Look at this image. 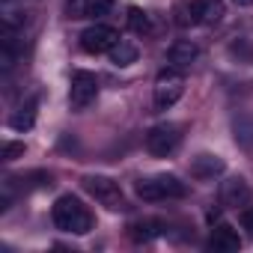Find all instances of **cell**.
Masks as SVG:
<instances>
[{"label":"cell","mask_w":253,"mask_h":253,"mask_svg":"<svg viewBox=\"0 0 253 253\" xmlns=\"http://www.w3.org/2000/svg\"><path fill=\"white\" fill-rule=\"evenodd\" d=\"M54 223H57V229H63V232L86 235V232L92 229V214H89V209H86L78 197L63 194V197L54 203Z\"/></svg>","instance_id":"cell-1"},{"label":"cell","mask_w":253,"mask_h":253,"mask_svg":"<svg viewBox=\"0 0 253 253\" xmlns=\"http://www.w3.org/2000/svg\"><path fill=\"white\" fill-rule=\"evenodd\" d=\"M134 194L146 203H161V200H182L188 194L185 182H179L176 176L170 173H161V176H149V179H137L134 185Z\"/></svg>","instance_id":"cell-2"},{"label":"cell","mask_w":253,"mask_h":253,"mask_svg":"<svg viewBox=\"0 0 253 253\" xmlns=\"http://www.w3.org/2000/svg\"><path fill=\"white\" fill-rule=\"evenodd\" d=\"M185 92V75L170 66V69H161L158 78H155V110H170Z\"/></svg>","instance_id":"cell-3"},{"label":"cell","mask_w":253,"mask_h":253,"mask_svg":"<svg viewBox=\"0 0 253 253\" xmlns=\"http://www.w3.org/2000/svg\"><path fill=\"white\" fill-rule=\"evenodd\" d=\"M84 191H86L95 203H101L104 209H110V211L125 209V197H122L119 182H113V179H107V176H86V179H84Z\"/></svg>","instance_id":"cell-4"},{"label":"cell","mask_w":253,"mask_h":253,"mask_svg":"<svg viewBox=\"0 0 253 253\" xmlns=\"http://www.w3.org/2000/svg\"><path fill=\"white\" fill-rule=\"evenodd\" d=\"M179 143H182V134H179L176 125H170V122L155 125V128H149V134H146V149H149L155 158L173 155V152L179 149Z\"/></svg>","instance_id":"cell-5"},{"label":"cell","mask_w":253,"mask_h":253,"mask_svg":"<svg viewBox=\"0 0 253 253\" xmlns=\"http://www.w3.org/2000/svg\"><path fill=\"white\" fill-rule=\"evenodd\" d=\"M95 95H98V78L92 72H84V69L75 72L72 75V86H69V104H72V110L89 107L95 101Z\"/></svg>","instance_id":"cell-6"},{"label":"cell","mask_w":253,"mask_h":253,"mask_svg":"<svg viewBox=\"0 0 253 253\" xmlns=\"http://www.w3.org/2000/svg\"><path fill=\"white\" fill-rule=\"evenodd\" d=\"M116 42H119V33L107 24H92L81 33V48L86 54H107Z\"/></svg>","instance_id":"cell-7"},{"label":"cell","mask_w":253,"mask_h":253,"mask_svg":"<svg viewBox=\"0 0 253 253\" xmlns=\"http://www.w3.org/2000/svg\"><path fill=\"white\" fill-rule=\"evenodd\" d=\"M247 200H250V185H247L241 176H229V179L220 185V203H223V206L238 209V206H247Z\"/></svg>","instance_id":"cell-8"},{"label":"cell","mask_w":253,"mask_h":253,"mask_svg":"<svg viewBox=\"0 0 253 253\" xmlns=\"http://www.w3.org/2000/svg\"><path fill=\"white\" fill-rule=\"evenodd\" d=\"M226 170V161L220 158V155H209V152H203V155H197L194 161H191V176L194 179H214V176H220Z\"/></svg>","instance_id":"cell-9"},{"label":"cell","mask_w":253,"mask_h":253,"mask_svg":"<svg viewBox=\"0 0 253 253\" xmlns=\"http://www.w3.org/2000/svg\"><path fill=\"white\" fill-rule=\"evenodd\" d=\"M197 57H200V48H197L194 42H188V39H179V42H173V45L167 48V60H170V66H176V69L194 66Z\"/></svg>","instance_id":"cell-10"},{"label":"cell","mask_w":253,"mask_h":253,"mask_svg":"<svg viewBox=\"0 0 253 253\" xmlns=\"http://www.w3.org/2000/svg\"><path fill=\"white\" fill-rule=\"evenodd\" d=\"M209 244H211L214 250L235 253V250L241 247V238H238V232H235L229 223H217V226L211 229V238H209Z\"/></svg>","instance_id":"cell-11"},{"label":"cell","mask_w":253,"mask_h":253,"mask_svg":"<svg viewBox=\"0 0 253 253\" xmlns=\"http://www.w3.org/2000/svg\"><path fill=\"white\" fill-rule=\"evenodd\" d=\"M173 15H176V24H179V27H191V24L203 21L200 0H179L176 9H173Z\"/></svg>","instance_id":"cell-12"},{"label":"cell","mask_w":253,"mask_h":253,"mask_svg":"<svg viewBox=\"0 0 253 253\" xmlns=\"http://www.w3.org/2000/svg\"><path fill=\"white\" fill-rule=\"evenodd\" d=\"M107 54H110V63H113V66H119V69L137 63V48H134L131 42H125V39H119Z\"/></svg>","instance_id":"cell-13"},{"label":"cell","mask_w":253,"mask_h":253,"mask_svg":"<svg viewBox=\"0 0 253 253\" xmlns=\"http://www.w3.org/2000/svg\"><path fill=\"white\" fill-rule=\"evenodd\" d=\"M33 119H36V101H27L9 116V125L15 131H27V128H33Z\"/></svg>","instance_id":"cell-14"},{"label":"cell","mask_w":253,"mask_h":253,"mask_svg":"<svg viewBox=\"0 0 253 253\" xmlns=\"http://www.w3.org/2000/svg\"><path fill=\"white\" fill-rule=\"evenodd\" d=\"M164 232V223L161 220H137L131 223V238L134 241H152Z\"/></svg>","instance_id":"cell-15"},{"label":"cell","mask_w":253,"mask_h":253,"mask_svg":"<svg viewBox=\"0 0 253 253\" xmlns=\"http://www.w3.org/2000/svg\"><path fill=\"white\" fill-rule=\"evenodd\" d=\"M203 24H217L223 18V0H200Z\"/></svg>","instance_id":"cell-16"},{"label":"cell","mask_w":253,"mask_h":253,"mask_svg":"<svg viewBox=\"0 0 253 253\" xmlns=\"http://www.w3.org/2000/svg\"><path fill=\"white\" fill-rule=\"evenodd\" d=\"M128 27H131L134 33H140V36H143V33H149V30H152V21H149V15H146L140 6H131V9H128Z\"/></svg>","instance_id":"cell-17"},{"label":"cell","mask_w":253,"mask_h":253,"mask_svg":"<svg viewBox=\"0 0 253 253\" xmlns=\"http://www.w3.org/2000/svg\"><path fill=\"white\" fill-rule=\"evenodd\" d=\"M235 140L241 143V146H253V119L250 116H238L235 119Z\"/></svg>","instance_id":"cell-18"},{"label":"cell","mask_w":253,"mask_h":253,"mask_svg":"<svg viewBox=\"0 0 253 253\" xmlns=\"http://www.w3.org/2000/svg\"><path fill=\"white\" fill-rule=\"evenodd\" d=\"M110 9H113V0H84V15L89 18L110 15Z\"/></svg>","instance_id":"cell-19"},{"label":"cell","mask_w":253,"mask_h":253,"mask_svg":"<svg viewBox=\"0 0 253 253\" xmlns=\"http://www.w3.org/2000/svg\"><path fill=\"white\" fill-rule=\"evenodd\" d=\"M238 220H241V229H247V235L253 238V206H244L241 214H238Z\"/></svg>","instance_id":"cell-20"},{"label":"cell","mask_w":253,"mask_h":253,"mask_svg":"<svg viewBox=\"0 0 253 253\" xmlns=\"http://www.w3.org/2000/svg\"><path fill=\"white\" fill-rule=\"evenodd\" d=\"M18 155H24V143H6L3 146V161H15Z\"/></svg>","instance_id":"cell-21"},{"label":"cell","mask_w":253,"mask_h":253,"mask_svg":"<svg viewBox=\"0 0 253 253\" xmlns=\"http://www.w3.org/2000/svg\"><path fill=\"white\" fill-rule=\"evenodd\" d=\"M232 3H235V6H241V9H244V6H253V0H232Z\"/></svg>","instance_id":"cell-22"}]
</instances>
